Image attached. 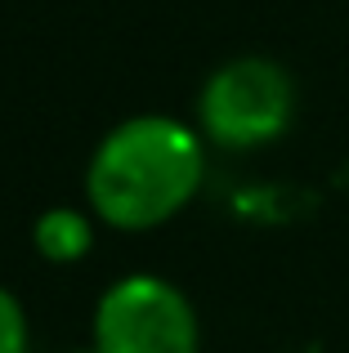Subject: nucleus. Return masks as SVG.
I'll use <instances>...</instances> for the list:
<instances>
[{"instance_id": "nucleus-1", "label": "nucleus", "mask_w": 349, "mask_h": 353, "mask_svg": "<svg viewBox=\"0 0 349 353\" xmlns=\"http://www.w3.org/2000/svg\"><path fill=\"white\" fill-rule=\"evenodd\" d=\"M206 152L183 121L148 112L112 125L99 139L86 170L94 215L126 233H143L174 219L201 188Z\"/></svg>"}, {"instance_id": "nucleus-2", "label": "nucleus", "mask_w": 349, "mask_h": 353, "mask_svg": "<svg viewBox=\"0 0 349 353\" xmlns=\"http://www.w3.org/2000/svg\"><path fill=\"white\" fill-rule=\"evenodd\" d=\"M197 117L210 143L237 148V152L264 148L278 134H287L291 117H296V85L282 63L246 54L206 77Z\"/></svg>"}, {"instance_id": "nucleus-3", "label": "nucleus", "mask_w": 349, "mask_h": 353, "mask_svg": "<svg viewBox=\"0 0 349 353\" xmlns=\"http://www.w3.org/2000/svg\"><path fill=\"white\" fill-rule=\"evenodd\" d=\"M94 353H197V313L174 282L130 273L94 309Z\"/></svg>"}, {"instance_id": "nucleus-4", "label": "nucleus", "mask_w": 349, "mask_h": 353, "mask_svg": "<svg viewBox=\"0 0 349 353\" xmlns=\"http://www.w3.org/2000/svg\"><path fill=\"white\" fill-rule=\"evenodd\" d=\"M32 241H36V250H41L50 264H72V259H81L90 250L94 233H90V219L81 215V210L54 206V210H45V215L36 219Z\"/></svg>"}, {"instance_id": "nucleus-5", "label": "nucleus", "mask_w": 349, "mask_h": 353, "mask_svg": "<svg viewBox=\"0 0 349 353\" xmlns=\"http://www.w3.org/2000/svg\"><path fill=\"white\" fill-rule=\"evenodd\" d=\"M0 353H27V313L5 286H0Z\"/></svg>"}]
</instances>
